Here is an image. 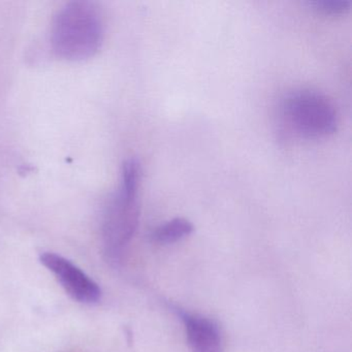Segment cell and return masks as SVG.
I'll use <instances>...</instances> for the list:
<instances>
[{
	"mask_svg": "<svg viewBox=\"0 0 352 352\" xmlns=\"http://www.w3.org/2000/svg\"><path fill=\"white\" fill-rule=\"evenodd\" d=\"M141 164L135 158L123 164L118 190L111 199L102 226V248L107 259L117 263L122 261L129 243L139 226V188Z\"/></svg>",
	"mask_w": 352,
	"mask_h": 352,
	"instance_id": "obj_1",
	"label": "cell"
},
{
	"mask_svg": "<svg viewBox=\"0 0 352 352\" xmlns=\"http://www.w3.org/2000/svg\"><path fill=\"white\" fill-rule=\"evenodd\" d=\"M104 25L98 8L89 1L63 6L53 20L51 45L65 60L82 61L94 56L102 46Z\"/></svg>",
	"mask_w": 352,
	"mask_h": 352,
	"instance_id": "obj_2",
	"label": "cell"
},
{
	"mask_svg": "<svg viewBox=\"0 0 352 352\" xmlns=\"http://www.w3.org/2000/svg\"><path fill=\"white\" fill-rule=\"evenodd\" d=\"M281 108L289 129L305 139H320L337 129L338 114L333 102L317 90H294L285 96Z\"/></svg>",
	"mask_w": 352,
	"mask_h": 352,
	"instance_id": "obj_3",
	"label": "cell"
},
{
	"mask_svg": "<svg viewBox=\"0 0 352 352\" xmlns=\"http://www.w3.org/2000/svg\"><path fill=\"white\" fill-rule=\"evenodd\" d=\"M40 261L74 300L82 304H96L102 298L98 284L69 259L56 253L45 252L41 254Z\"/></svg>",
	"mask_w": 352,
	"mask_h": 352,
	"instance_id": "obj_4",
	"label": "cell"
},
{
	"mask_svg": "<svg viewBox=\"0 0 352 352\" xmlns=\"http://www.w3.org/2000/svg\"><path fill=\"white\" fill-rule=\"evenodd\" d=\"M178 313L184 323L192 352H224L219 327L213 320L184 311Z\"/></svg>",
	"mask_w": 352,
	"mask_h": 352,
	"instance_id": "obj_5",
	"label": "cell"
},
{
	"mask_svg": "<svg viewBox=\"0 0 352 352\" xmlns=\"http://www.w3.org/2000/svg\"><path fill=\"white\" fill-rule=\"evenodd\" d=\"M195 226L185 218H174L157 226L151 232V240L156 244L168 245L178 242L192 234Z\"/></svg>",
	"mask_w": 352,
	"mask_h": 352,
	"instance_id": "obj_6",
	"label": "cell"
},
{
	"mask_svg": "<svg viewBox=\"0 0 352 352\" xmlns=\"http://www.w3.org/2000/svg\"><path fill=\"white\" fill-rule=\"evenodd\" d=\"M308 5L323 15H341L349 11L351 3L347 0H315L308 1Z\"/></svg>",
	"mask_w": 352,
	"mask_h": 352,
	"instance_id": "obj_7",
	"label": "cell"
}]
</instances>
